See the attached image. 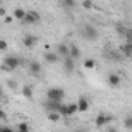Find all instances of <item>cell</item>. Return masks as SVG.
Listing matches in <instances>:
<instances>
[{"instance_id":"obj_1","label":"cell","mask_w":132,"mask_h":132,"mask_svg":"<svg viewBox=\"0 0 132 132\" xmlns=\"http://www.w3.org/2000/svg\"><path fill=\"white\" fill-rule=\"evenodd\" d=\"M64 98H65V92L61 87H51V89L47 90V100H50V101L62 103Z\"/></svg>"},{"instance_id":"obj_2","label":"cell","mask_w":132,"mask_h":132,"mask_svg":"<svg viewBox=\"0 0 132 132\" xmlns=\"http://www.w3.org/2000/svg\"><path fill=\"white\" fill-rule=\"evenodd\" d=\"M20 64H22V62H20V59H19L17 56H6V57L3 59L2 69L6 70V72H14Z\"/></svg>"},{"instance_id":"obj_3","label":"cell","mask_w":132,"mask_h":132,"mask_svg":"<svg viewBox=\"0 0 132 132\" xmlns=\"http://www.w3.org/2000/svg\"><path fill=\"white\" fill-rule=\"evenodd\" d=\"M82 36L87 39V40H96L100 37V33L98 30L93 27V25H84L82 28Z\"/></svg>"},{"instance_id":"obj_4","label":"cell","mask_w":132,"mask_h":132,"mask_svg":"<svg viewBox=\"0 0 132 132\" xmlns=\"http://www.w3.org/2000/svg\"><path fill=\"white\" fill-rule=\"evenodd\" d=\"M112 121H113V117H112V115H107V113H104V112H100V115L95 118V124H96L98 127L107 126V124H110Z\"/></svg>"},{"instance_id":"obj_5","label":"cell","mask_w":132,"mask_h":132,"mask_svg":"<svg viewBox=\"0 0 132 132\" xmlns=\"http://www.w3.org/2000/svg\"><path fill=\"white\" fill-rule=\"evenodd\" d=\"M28 67H30V72H31L33 76H39L42 73V64L37 62V61H30Z\"/></svg>"},{"instance_id":"obj_6","label":"cell","mask_w":132,"mask_h":132,"mask_svg":"<svg viewBox=\"0 0 132 132\" xmlns=\"http://www.w3.org/2000/svg\"><path fill=\"white\" fill-rule=\"evenodd\" d=\"M39 20H40V16H39V13L31 10V11H27V17H25V20H23V22L31 25V23H37Z\"/></svg>"},{"instance_id":"obj_7","label":"cell","mask_w":132,"mask_h":132,"mask_svg":"<svg viewBox=\"0 0 132 132\" xmlns=\"http://www.w3.org/2000/svg\"><path fill=\"white\" fill-rule=\"evenodd\" d=\"M61 104H62V103H56V101L45 100V103H44V107H45V110H47V112H59V109H61Z\"/></svg>"},{"instance_id":"obj_8","label":"cell","mask_w":132,"mask_h":132,"mask_svg":"<svg viewBox=\"0 0 132 132\" xmlns=\"http://www.w3.org/2000/svg\"><path fill=\"white\" fill-rule=\"evenodd\" d=\"M56 53H57L62 59H65V57L70 56V47H69L67 44H59L57 48H56Z\"/></svg>"},{"instance_id":"obj_9","label":"cell","mask_w":132,"mask_h":132,"mask_svg":"<svg viewBox=\"0 0 132 132\" xmlns=\"http://www.w3.org/2000/svg\"><path fill=\"white\" fill-rule=\"evenodd\" d=\"M75 59H72L70 56L69 57H65V59H62V65H64V69H65V72L67 73H72V72H75Z\"/></svg>"},{"instance_id":"obj_10","label":"cell","mask_w":132,"mask_h":132,"mask_svg":"<svg viewBox=\"0 0 132 132\" xmlns=\"http://www.w3.org/2000/svg\"><path fill=\"white\" fill-rule=\"evenodd\" d=\"M59 57L61 56L56 51H47V53H44V61L48 62V64H56L59 61Z\"/></svg>"},{"instance_id":"obj_11","label":"cell","mask_w":132,"mask_h":132,"mask_svg":"<svg viewBox=\"0 0 132 132\" xmlns=\"http://www.w3.org/2000/svg\"><path fill=\"white\" fill-rule=\"evenodd\" d=\"M107 82H109L110 87H118L120 82H121V78H120V75H117V73H110V75L107 76Z\"/></svg>"},{"instance_id":"obj_12","label":"cell","mask_w":132,"mask_h":132,"mask_svg":"<svg viewBox=\"0 0 132 132\" xmlns=\"http://www.w3.org/2000/svg\"><path fill=\"white\" fill-rule=\"evenodd\" d=\"M39 40V37L37 36H33V34H30V36H25L23 37V45L27 47V48H33L34 47V44Z\"/></svg>"},{"instance_id":"obj_13","label":"cell","mask_w":132,"mask_h":132,"mask_svg":"<svg viewBox=\"0 0 132 132\" xmlns=\"http://www.w3.org/2000/svg\"><path fill=\"white\" fill-rule=\"evenodd\" d=\"M120 51L123 53V56L130 57V56H132V44H130V42H124V44L120 47Z\"/></svg>"},{"instance_id":"obj_14","label":"cell","mask_w":132,"mask_h":132,"mask_svg":"<svg viewBox=\"0 0 132 132\" xmlns=\"http://www.w3.org/2000/svg\"><path fill=\"white\" fill-rule=\"evenodd\" d=\"M13 17L14 19H17V20H25V17H27V11L23 10V8H16L14 11H13Z\"/></svg>"},{"instance_id":"obj_15","label":"cell","mask_w":132,"mask_h":132,"mask_svg":"<svg viewBox=\"0 0 132 132\" xmlns=\"http://www.w3.org/2000/svg\"><path fill=\"white\" fill-rule=\"evenodd\" d=\"M78 109H79V112H87V109H89V100L86 96H81L78 100Z\"/></svg>"},{"instance_id":"obj_16","label":"cell","mask_w":132,"mask_h":132,"mask_svg":"<svg viewBox=\"0 0 132 132\" xmlns=\"http://www.w3.org/2000/svg\"><path fill=\"white\" fill-rule=\"evenodd\" d=\"M70 57L75 59V61H78V59L81 57V50H79V47H76V45H70Z\"/></svg>"},{"instance_id":"obj_17","label":"cell","mask_w":132,"mask_h":132,"mask_svg":"<svg viewBox=\"0 0 132 132\" xmlns=\"http://www.w3.org/2000/svg\"><path fill=\"white\" fill-rule=\"evenodd\" d=\"M76 112H79L78 103H70V104H67V117H72V115H75Z\"/></svg>"},{"instance_id":"obj_18","label":"cell","mask_w":132,"mask_h":132,"mask_svg":"<svg viewBox=\"0 0 132 132\" xmlns=\"http://www.w3.org/2000/svg\"><path fill=\"white\" fill-rule=\"evenodd\" d=\"M22 95H23L27 100H31V98H33V87H31V86H23V87H22Z\"/></svg>"},{"instance_id":"obj_19","label":"cell","mask_w":132,"mask_h":132,"mask_svg":"<svg viewBox=\"0 0 132 132\" xmlns=\"http://www.w3.org/2000/svg\"><path fill=\"white\" fill-rule=\"evenodd\" d=\"M61 113L59 112H47V120L48 121H53V123H56V121H59L61 120Z\"/></svg>"},{"instance_id":"obj_20","label":"cell","mask_w":132,"mask_h":132,"mask_svg":"<svg viewBox=\"0 0 132 132\" xmlns=\"http://www.w3.org/2000/svg\"><path fill=\"white\" fill-rule=\"evenodd\" d=\"M95 65H96V61L92 59V57H89V59L84 61V67L86 69H95Z\"/></svg>"},{"instance_id":"obj_21","label":"cell","mask_w":132,"mask_h":132,"mask_svg":"<svg viewBox=\"0 0 132 132\" xmlns=\"http://www.w3.org/2000/svg\"><path fill=\"white\" fill-rule=\"evenodd\" d=\"M17 132H30V126H28V123H19V126H17Z\"/></svg>"},{"instance_id":"obj_22","label":"cell","mask_w":132,"mask_h":132,"mask_svg":"<svg viewBox=\"0 0 132 132\" xmlns=\"http://www.w3.org/2000/svg\"><path fill=\"white\" fill-rule=\"evenodd\" d=\"M61 6H65V8H75V6H76V2H73V0H62Z\"/></svg>"},{"instance_id":"obj_23","label":"cell","mask_w":132,"mask_h":132,"mask_svg":"<svg viewBox=\"0 0 132 132\" xmlns=\"http://www.w3.org/2000/svg\"><path fill=\"white\" fill-rule=\"evenodd\" d=\"M123 124H124V127H126V129L132 130V117H126V118L123 120Z\"/></svg>"},{"instance_id":"obj_24","label":"cell","mask_w":132,"mask_h":132,"mask_svg":"<svg viewBox=\"0 0 132 132\" xmlns=\"http://www.w3.org/2000/svg\"><path fill=\"white\" fill-rule=\"evenodd\" d=\"M59 113L62 115V117H67V104H61V109H59Z\"/></svg>"},{"instance_id":"obj_25","label":"cell","mask_w":132,"mask_h":132,"mask_svg":"<svg viewBox=\"0 0 132 132\" xmlns=\"http://www.w3.org/2000/svg\"><path fill=\"white\" fill-rule=\"evenodd\" d=\"M0 50H2V51H6V50H8V44H6L5 39L0 40Z\"/></svg>"},{"instance_id":"obj_26","label":"cell","mask_w":132,"mask_h":132,"mask_svg":"<svg viewBox=\"0 0 132 132\" xmlns=\"http://www.w3.org/2000/svg\"><path fill=\"white\" fill-rule=\"evenodd\" d=\"M82 6H84V8H87V10H90V8L93 6V3L90 2V0H86V2H82Z\"/></svg>"},{"instance_id":"obj_27","label":"cell","mask_w":132,"mask_h":132,"mask_svg":"<svg viewBox=\"0 0 132 132\" xmlns=\"http://www.w3.org/2000/svg\"><path fill=\"white\" fill-rule=\"evenodd\" d=\"M0 132H16L13 127H8V126H3L2 127V130H0Z\"/></svg>"},{"instance_id":"obj_28","label":"cell","mask_w":132,"mask_h":132,"mask_svg":"<svg viewBox=\"0 0 132 132\" xmlns=\"http://www.w3.org/2000/svg\"><path fill=\"white\" fill-rule=\"evenodd\" d=\"M0 16H5V17H6V10H5L3 6H0Z\"/></svg>"},{"instance_id":"obj_29","label":"cell","mask_w":132,"mask_h":132,"mask_svg":"<svg viewBox=\"0 0 132 132\" xmlns=\"http://www.w3.org/2000/svg\"><path fill=\"white\" fill-rule=\"evenodd\" d=\"M11 22H13V17L11 16H6L5 17V23H11Z\"/></svg>"},{"instance_id":"obj_30","label":"cell","mask_w":132,"mask_h":132,"mask_svg":"<svg viewBox=\"0 0 132 132\" xmlns=\"http://www.w3.org/2000/svg\"><path fill=\"white\" fill-rule=\"evenodd\" d=\"M107 132H118V130H117L115 127H109V129H107Z\"/></svg>"}]
</instances>
